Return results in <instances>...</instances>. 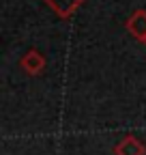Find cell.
I'll use <instances>...</instances> for the list:
<instances>
[{
	"mask_svg": "<svg viewBox=\"0 0 146 155\" xmlns=\"http://www.w3.org/2000/svg\"><path fill=\"white\" fill-rule=\"evenodd\" d=\"M114 153L116 155H146V144L135 136H125L114 147Z\"/></svg>",
	"mask_w": 146,
	"mask_h": 155,
	"instance_id": "3957f363",
	"label": "cell"
},
{
	"mask_svg": "<svg viewBox=\"0 0 146 155\" xmlns=\"http://www.w3.org/2000/svg\"><path fill=\"white\" fill-rule=\"evenodd\" d=\"M127 30H129L138 41H146V9H138L133 11L129 17H127V22H125Z\"/></svg>",
	"mask_w": 146,
	"mask_h": 155,
	"instance_id": "7a4b0ae2",
	"label": "cell"
},
{
	"mask_svg": "<svg viewBox=\"0 0 146 155\" xmlns=\"http://www.w3.org/2000/svg\"><path fill=\"white\" fill-rule=\"evenodd\" d=\"M20 67H22L26 73H30V75H39V73H43V69H45V56H43L39 50H28V52L20 58Z\"/></svg>",
	"mask_w": 146,
	"mask_h": 155,
	"instance_id": "6da1fadb",
	"label": "cell"
},
{
	"mask_svg": "<svg viewBox=\"0 0 146 155\" xmlns=\"http://www.w3.org/2000/svg\"><path fill=\"white\" fill-rule=\"evenodd\" d=\"M144 45H146V41H144Z\"/></svg>",
	"mask_w": 146,
	"mask_h": 155,
	"instance_id": "5b68a950",
	"label": "cell"
},
{
	"mask_svg": "<svg viewBox=\"0 0 146 155\" xmlns=\"http://www.w3.org/2000/svg\"><path fill=\"white\" fill-rule=\"evenodd\" d=\"M82 2H84V0H45V5L56 13L58 17H62V19L71 17L73 13L82 7Z\"/></svg>",
	"mask_w": 146,
	"mask_h": 155,
	"instance_id": "277c9868",
	"label": "cell"
}]
</instances>
